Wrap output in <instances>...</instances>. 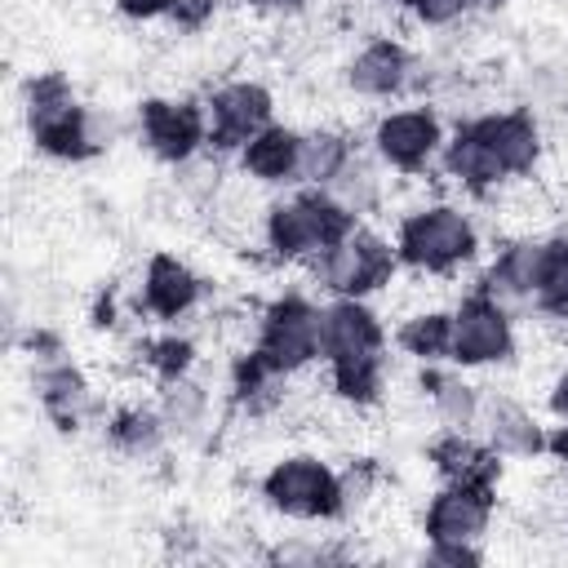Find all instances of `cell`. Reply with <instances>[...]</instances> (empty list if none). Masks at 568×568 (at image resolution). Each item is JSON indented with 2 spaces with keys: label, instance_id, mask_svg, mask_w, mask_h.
Wrapping results in <instances>:
<instances>
[{
  "label": "cell",
  "instance_id": "ac0fdd59",
  "mask_svg": "<svg viewBox=\"0 0 568 568\" xmlns=\"http://www.w3.org/2000/svg\"><path fill=\"white\" fill-rule=\"evenodd\" d=\"M235 169H240L253 186H275V191L297 186V169H302V129L271 120L262 133H253V138L235 151Z\"/></svg>",
  "mask_w": 568,
  "mask_h": 568
},
{
  "label": "cell",
  "instance_id": "cb8c5ba5",
  "mask_svg": "<svg viewBox=\"0 0 568 568\" xmlns=\"http://www.w3.org/2000/svg\"><path fill=\"white\" fill-rule=\"evenodd\" d=\"M386 173H390V169H386L373 151H359V146H355V155L337 169V178H333L324 191H328L337 204H346V209L364 222V217H373V213L386 204V191H390V186H386Z\"/></svg>",
  "mask_w": 568,
  "mask_h": 568
},
{
  "label": "cell",
  "instance_id": "e575fe53",
  "mask_svg": "<svg viewBox=\"0 0 568 568\" xmlns=\"http://www.w3.org/2000/svg\"><path fill=\"white\" fill-rule=\"evenodd\" d=\"M213 13H217V0H173L169 22H173L178 31H200V27L213 22Z\"/></svg>",
  "mask_w": 568,
  "mask_h": 568
},
{
  "label": "cell",
  "instance_id": "ffe728a7",
  "mask_svg": "<svg viewBox=\"0 0 568 568\" xmlns=\"http://www.w3.org/2000/svg\"><path fill=\"white\" fill-rule=\"evenodd\" d=\"M541 244L546 235H510L484 266V288L506 302L510 311H532V293H537V275H541Z\"/></svg>",
  "mask_w": 568,
  "mask_h": 568
},
{
  "label": "cell",
  "instance_id": "1f68e13d",
  "mask_svg": "<svg viewBox=\"0 0 568 568\" xmlns=\"http://www.w3.org/2000/svg\"><path fill=\"white\" fill-rule=\"evenodd\" d=\"M422 31H448L475 13V0H408L404 9Z\"/></svg>",
  "mask_w": 568,
  "mask_h": 568
},
{
  "label": "cell",
  "instance_id": "d590c367",
  "mask_svg": "<svg viewBox=\"0 0 568 568\" xmlns=\"http://www.w3.org/2000/svg\"><path fill=\"white\" fill-rule=\"evenodd\" d=\"M115 9H120L129 22H155V18H169L173 0H115Z\"/></svg>",
  "mask_w": 568,
  "mask_h": 568
},
{
  "label": "cell",
  "instance_id": "5bb4252c",
  "mask_svg": "<svg viewBox=\"0 0 568 568\" xmlns=\"http://www.w3.org/2000/svg\"><path fill=\"white\" fill-rule=\"evenodd\" d=\"M204 297V280L191 262H182L178 253H151L146 266H142V280H138V306L160 320V324H178L186 320Z\"/></svg>",
  "mask_w": 568,
  "mask_h": 568
},
{
  "label": "cell",
  "instance_id": "52a82bcc",
  "mask_svg": "<svg viewBox=\"0 0 568 568\" xmlns=\"http://www.w3.org/2000/svg\"><path fill=\"white\" fill-rule=\"evenodd\" d=\"M519 333H515V311L506 302H497L484 284H475L470 293H462L453 302V351L448 364L466 368H497L506 359H515Z\"/></svg>",
  "mask_w": 568,
  "mask_h": 568
},
{
  "label": "cell",
  "instance_id": "4fadbf2b",
  "mask_svg": "<svg viewBox=\"0 0 568 568\" xmlns=\"http://www.w3.org/2000/svg\"><path fill=\"white\" fill-rule=\"evenodd\" d=\"M470 129L488 142V151L497 155L501 173L510 182H528L546 155V138H541V124L532 111L524 106H506V111H479V115H466Z\"/></svg>",
  "mask_w": 568,
  "mask_h": 568
},
{
  "label": "cell",
  "instance_id": "277c9868",
  "mask_svg": "<svg viewBox=\"0 0 568 568\" xmlns=\"http://www.w3.org/2000/svg\"><path fill=\"white\" fill-rule=\"evenodd\" d=\"M315 288H324L328 297H373L382 288H390V280L404 271L395 240L382 235L377 226L359 222L351 226L337 244H328L324 253H315L306 262Z\"/></svg>",
  "mask_w": 568,
  "mask_h": 568
},
{
  "label": "cell",
  "instance_id": "ab89813d",
  "mask_svg": "<svg viewBox=\"0 0 568 568\" xmlns=\"http://www.w3.org/2000/svg\"><path fill=\"white\" fill-rule=\"evenodd\" d=\"M382 4H390V9H408V0H382Z\"/></svg>",
  "mask_w": 568,
  "mask_h": 568
},
{
  "label": "cell",
  "instance_id": "7402d4cb",
  "mask_svg": "<svg viewBox=\"0 0 568 568\" xmlns=\"http://www.w3.org/2000/svg\"><path fill=\"white\" fill-rule=\"evenodd\" d=\"M426 462L435 466L439 479H501V457L484 444V435L475 430H444L426 444Z\"/></svg>",
  "mask_w": 568,
  "mask_h": 568
},
{
  "label": "cell",
  "instance_id": "f546056e",
  "mask_svg": "<svg viewBox=\"0 0 568 568\" xmlns=\"http://www.w3.org/2000/svg\"><path fill=\"white\" fill-rule=\"evenodd\" d=\"M160 413H164V422H169V430L173 435H195L204 422H209V390L195 382V377H182V382H169V386H160Z\"/></svg>",
  "mask_w": 568,
  "mask_h": 568
},
{
  "label": "cell",
  "instance_id": "ba28073f",
  "mask_svg": "<svg viewBox=\"0 0 568 568\" xmlns=\"http://www.w3.org/2000/svg\"><path fill=\"white\" fill-rule=\"evenodd\" d=\"M444 115L430 102H408V106H390L373 120L368 129V151L390 169V173H426L439 151H444Z\"/></svg>",
  "mask_w": 568,
  "mask_h": 568
},
{
  "label": "cell",
  "instance_id": "4316f807",
  "mask_svg": "<svg viewBox=\"0 0 568 568\" xmlns=\"http://www.w3.org/2000/svg\"><path fill=\"white\" fill-rule=\"evenodd\" d=\"M355 155V138L346 129H306L302 133V169H297V186H328L337 178V169Z\"/></svg>",
  "mask_w": 568,
  "mask_h": 568
},
{
  "label": "cell",
  "instance_id": "8d00e7d4",
  "mask_svg": "<svg viewBox=\"0 0 568 568\" xmlns=\"http://www.w3.org/2000/svg\"><path fill=\"white\" fill-rule=\"evenodd\" d=\"M546 408H550L555 426H568V373H559V377L550 382V390H546Z\"/></svg>",
  "mask_w": 568,
  "mask_h": 568
},
{
  "label": "cell",
  "instance_id": "6da1fadb",
  "mask_svg": "<svg viewBox=\"0 0 568 568\" xmlns=\"http://www.w3.org/2000/svg\"><path fill=\"white\" fill-rule=\"evenodd\" d=\"M22 124L40 155L80 164L111 146V120L75 98V84L62 71H36L22 84Z\"/></svg>",
  "mask_w": 568,
  "mask_h": 568
},
{
  "label": "cell",
  "instance_id": "d4e9b609",
  "mask_svg": "<svg viewBox=\"0 0 568 568\" xmlns=\"http://www.w3.org/2000/svg\"><path fill=\"white\" fill-rule=\"evenodd\" d=\"M395 351H404L417 364H448L453 351V306H426L399 320V328L390 333Z\"/></svg>",
  "mask_w": 568,
  "mask_h": 568
},
{
  "label": "cell",
  "instance_id": "f1b7e54d",
  "mask_svg": "<svg viewBox=\"0 0 568 568\" xmlns=\"http://www.w3.org/2000/svg\"><path fill=\"white\" fill-rule=\"evenodd\" d=\"M142 364H146V373H151L160 386H169V382H182V377L195 373L200 346H195L186 333L164 328V333H155V337L142 342Z\"/></svg>",
  "mask_w": 568,
  "mask_h": 568
},
{
  "label": "cell",
  "instance_id": "836d02e7",
  "mask_svg": "<svg viewBox=\"0 0 568 568\" xmlns=\"http://www.w3.org/2000/svg\"><path fill=\"white\" fill-rule=\"evenodd\" d=\"M422 559L444 564V568H475V564H484V546H475V541H426Z\"/></svg>",
  "mask_w": 568,
  "mask_h": 568
},
{
  "label": "cell",
  "instance_id": "4dcf8cb0",
  "mask_svg": "<svg viewBox=\"0 0 568 568\" xmlns=\"http://www.w3.org/2000/svg\"><path fill=\"white\" fill-rule=\"evenodd\" d=\"M173 178H178V191H182L186 200L213 204V200H217V186H222V160H217V151H200L195 160L178 164Z\"/></svg>",
  "mask_w": 568,
  "mask_h": 568
},
{
  "label": "cell",
  "instance_id": "2e32d148",
  "mask_svg": "<svg viewBox=\"0 0 568 568\" xmlns=\"http://www.w3.org/2000/svg\"><path fill=\"white\" fill-rule=\"evenodd\" d=\"M31 386H36V399L44 408V417L58 426V430H80L84 422H93L102 413L89 377L80 373V364H71L67 355L58 359H40L31 368Z\"/></svg>",
  "mask_w": 568,
  "mask_h": 568
},
{
  "label": "cell",
  "instance_id": "e0dca14e",
  "mask_svg": "<svg viewBox=\"0 0 568 568\" xmlns=\"http://www.w3.org/2000/svg\"><path fill=\"white\" fill-rule=\"evenodd\" d=\"M439 169H444V178H448L453 186H462V191L475 195V200H497V195L510 186V178L501 173V164H497V155L488 151V142L470 129V120H462V124L448 129L444 151H439Z\"/></svg>",
  "mask_w": 568,
  "mask_h": 568
},
{
  "label": "cell",
  "instance_id": "3957f363",
  "mask_svg": "<svg viewBox=\"0 0 568 568\" xmlns=\"http://www.w3.org/2000/svg\"><path fill=\"white\" fill-rule=\"evenodd\" d=\"M390 240H395L399 266L413 271V275L444 280V275L466 271L479 257V226L453 200H430V204H417V209L399 213Z\"/></svg>",
  "mask_w": 568,
  "mask_h": 568
},
{
  "label": "cell",
  "instance_id": "8fae6325",
  "mask_svg": "<svg viewBox=\"0 0 568 568\" xmlns=\"http://www.w3.org/2000/svg\"><path fill=\"white\" fill-rule=\"evenodd\" d=\"M497 515V484L488 479H444L422 510L426 541H475L484 546Z\"/></svg>",
  "mask_w": 568,
  "mask_h": 568
},
{
  "label": "cell",
  "instance_id": "8992f818",
  "mask_svg": "<svg viewBox=\"0 0 568 568\" xmlns=\"http://www.w3.org/2000/svg\"><path fill=\"white\" fill-rule=\"evenodd\" d=\"M262 501L293 524H333L342 510V470H333L320 453H284L266 466L257 484Z\"/></svg>",
  "mask_w": 568,
  "mask_h": 568
},
{
  "label": "cell",
  "instance_id": "7c38bea8",
  "mask_svg": "<svg viewBox=\"0 0 568 568\" xmlns=\"http://www.w3.org/2000/svg\"><path fill=\"white\" fill-rule=\"evenodd\" d=\"M417 80H422V58L395 36L364 40L346 62V89L355 98H368V102L408 98L417 89Z\"/></svg>",
  "mask_w": 568,
  "mask_h": 568
},
{
  "label": "cell",
  "instance_id": "9c48e42d",
  "mask_svg": "<svg viewBox=\"0 0 568 568\" xmlns=\"http://www.w3.org/2000/svg\"><path fill=\"white\" fill-rule=\"evenodd\" d=\"M138 142L169 169L209 151L204 98H142L138 102Z\"/></svg>",
  "mask_w": 568,
  "mask_h": 568
},
{
  "label": "cell",
  "instance_id": "74e56055",
  "mask_svg": "<svg viewBox=\"0 0 568 568\" xmlns=\"http://www.w3.org/2000/svg\"><path fill=\"white\" fill-rule=\"evenodd\" d=\"M244 4H253V9H271V13H293V9H302L306 0H244Z\"/></svg>",
  "mask_w": 568,
  "mask_h": 568
},
{
  "label": "cell",
  "instance_id": "603a6c76",
  "mask_svg": "<svg viewBox=\"0 0 568 568\" xmlns=\"http://www.w3.org/2000/svg\"><path fill=\"white\" fill-rule=\"evenodd\" d=\"M173 439L160 404H120L106 413V444L120 453V457H133V462H146L155 453H164V444Z\"/></svg>",
  "mask_w": 568,
  "mask_h": 568
},
{
  "label": "cell",
  "instance_id": "7a4b0ae2",
  "mask_svg": "<svg viewBox=\"0 0 568 568\" xmlns=\"http://www.w3.org/2000/svg\"><path fill=\"white\" fill-rule=\"evenodd\" d=\"M351 226H359V217L346 204H337L324 186H288L284 195H275L262 209L266 253L275 262H293V266H306L315 253L337 244Z\"/></svg>",
  "mask_w": 568,
  "mask_h": 568
},
{
  "label": "cell",
  "instance_id": "d6a6232c",
  "mask_svg": "<svg viewBox=\"0 0 568 568\" xmlns=\"http://www.w3.org/2000/svg\"><path fill=\"white\" fill-rule=\"evenodd\" d=\"M373 493H377V470L368 462H351L342 470V510H346V519H355L373 501Z\"/></svg>",
  "mask_w": 568,
  "mask_h": 568
},
{
  "label": "cell",
  "instance_id": "30bf717a",
  "mask_svg": "<svg viewBox=\"0 0 568 568\" xmlns=\"http://www.w3.org/2000/svg\"><path fill=\"white\" fill-rule=\"evenodd\" d=\"M204 115H209V151L235 155L253 133H262L275 120V93L253 80H222L217 89L204 93Z\"/></svg>",
  "mask_w": 568,
  "mask_h": 568
},
{
  "label": "cell",
  "instance_id": "5b68a950",
  "mask_svg": "<svg viewBox=\"0 0 568 568\" xmlns=\"http://www.w3.org/2000/svg\"><path fill=\"white\" fill-rule=\"evenodd\" d=\"M248 351L280 377H297L311 364H324V302L297 288L271 297L257 315V337Z\"/></svg>",
  "mask_w": 568,
  "mask_h": 568
},
{
  "label": "cell",
  "instance_id": "44dd1931",
  "mask_svg": "<svg viewBox=\"0 0 568 568\" xmlns=\"http://www.w3.org/2000/svg\"><path fill=\"white\" fill-rule=\"evenodd\" d=\"M417 386L430 404V417L444 430H479V408H484V390L462 377L457 364H422Z\"/></svg>",
  "mask_w": 568,
  "mask_h": 568
},
{
  "label": "cell",
  "instance_id": "83f0119b",
  "mask_svg": "<svg viewBox=\"0 0 568 568\" xmlns=\"http://www.w3.org/2000/svg\"><path fill=\"white\" fill-rule=\"evenodd\" d=\"M532 311L546 320H568V235H546L541 244V275H537Z\"/></svg>",
  "mask_w": 568,
  "mask_h": 568
},
{
  "label": "cell",
  "instance_id": "f35d334b",
  "mask_svg": "<svg viewBox=\"0 0 568 568\" xmlns=\"http://www.w3.org/2000/svg\"><path fill=\"white\" fill-rule=\"evenodd\" d=\"M510 0H475V13H497V9H506Z\"/></svg>",
  "mask_w": 568,
  "mask_h": 568
},
{
  "label": "cell",
  "instance_id": "d6986e66",
  "mask_svg": "<svg viewBox=\"0 0 568 568\" xmlns=\"http://www.w3.org/2000/svg\"><path fill=\"white\" fill-rule=\"evenodd\" d=\"M390 333L368 297H328L324 302V364L351 355H382Z\"/></svg>",
  "mask_w": 568,
  "mask_h": 568
},
{
  "label": "cell",
  "instance_id": "484cf974",
  "mask_svg": "<svg viewBox=\"0 0 568 568\" xmlns=\"http://www.w3.org/2000/svg\"><path fill=\"white\" fill-rule=\"evenodd\" d=\"M328 368V386L342 404L351 408H377L386 399V377H390V355H351V359H333Z\"/></svg>",
  "mask_w": 568,
  "mask_h": 568
},
{
  "label": "cell",
  "instance_id": "9a60e30c",
  "mask_svg": "<svg viewBox=\"0 0 568 568\" xmlns=\"http://www.w3.org/2000/svg\"><path fill=\"white\" fill-rule=\"evenodd\" d=\"M546 430L550 426H541V417L524 399H515L506 390H488L484 395L479 435H484V444L497 457H506V462H537V457H546Z\"/></svg>",
  "mask_w": 568,
  "mask_h": 568
}]
</instances>
